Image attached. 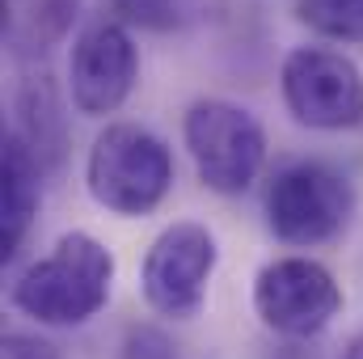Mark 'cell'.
<instances>
[{
    "instance_id": "1",
    "label": "cell",
    "mask_w": 363,
    "mask_h": 359,
    "mask_svg": "<svg viewBox=\"0 0 363 359\" xmlns=\"http://www.w3.org/2000/svg\"><path fill=\"white\" fill-rule=\"evenodd\" d=\"M114 254L81 228L64 233L47 258L30 263L13 283V309L38 326H85L110 300Z\"/></svg>"
},
{
    "instance_id": "2",
    "label": "cell",
    "mask_w": 363,
    "mask_h": 359,
    "mask_svg": "<svg viewBox=\"0 0 363 359\" xmlns=\"http://www.w3.org/2000/svg\"><path fill=\"white\" fill-rule=\"evenodd\" d=\"M93 203L114 216H148L174 186V157L165 140L135 123H110L85 161Z\"/></svg>"
},
{
    "instance_id": "3",
    "label": "cell",
    "mask_w": 363,
    "mask_h": 359,
    "mask_svg": "<svg viewBox=\"0 0 363 359\" xmlns=\"http://www.w3.org/2000/svg\"><path fill=\"white\" fill-rule=\"evenodd\" d=\"M182 136H186L190 161H194L203 186L216 190V194H241V190H250L258 182V174H262L267 131L237 101H224V97L194 101L186 110Z\"/></svg>"
},
{
    "instance_id": "4",
    "label": "cell",
    "mask_w": 363,
    "mask_h": 359,
    "mask_svg": "<svg viewBox=\"0 0 363 359\" xmlns=\"http://www.w3.org/2000/svg\"><path fill=\"white\" fill-rule=\"evenodd\" d=\"M355 211L351 178L325 161H287L267 186L271 233L287 245H321L347 228Z\"/></svg>"
},
{
    "instance_id": "5",
    "label": "cell",
    "mask_w": 363,
    "mask_h": 359,
    "mask_svg": "<svg viewBox=\"0 0 363 359\" xmlns=\"http://www.w3.org/2000/svg\"><path fill=\"white\" fill-rule=\"evenodd\" d=\"M283 101L300 127L347 131L363 123V72L359 64L330 47H296L279 72Z\"/></svg>"
},
{
    "instance_id": "6",
    "label": "cell",
    "mask_w": 363,
    "mask_h": 359,
    "mask_svg": "<svg viewBox=\"0 0 363 359\" xmlns=\"http://www.w3.org/2000/svg\"><path fill=\"white\" fill-rule=\"evenodd\" d=\"M342 309V287L313 258H274L254 279V313L283 338L321 334Z\"/></svg>"
},
{
    "instance_id": "7",
    "label": "cell",
    "mask_w": 363,
    "mask_h": 359,
    "mask_svg": "<svg viewBox=\"0 0 363 359\" xmlns=\"http://www.w3.org/2000/svg\"><path fill=\"white\" fill-rule=\"evenodd\" d=\"M216 263H220V250H216V237L207 224H199V220L169 224L152 241L144 270H140L144 300L165 317H194L203 309Z\"/></svg>"
},
{
    "instance_id": "8",
    "label": "cell",
    "mask_w": 363,
    "mask_h": 359,
    "mask_svg": "<svg viewBox=\"0 0 363 359\" xmlns=\"http://www.w3.org/2000/svg\"><path fill=\"white\" fill-rule=\"evenodd\" d=\"M135 72H140V55H135L127 26L110 21V17L93 21L72 43V60H68L72 106L89 118L114 114L135 89Z\"/></svg>"
},
{
    "instance_id": "9",
    "label": "cell",
    "mask_w": 363,
    "mask_h": 359,
    "mask_svg": "<svg viewBox=\"0 0 363 359\" xmlns=\"http://www.w3.org/2000/svg\"><path fill=\"white\" fill-rule=\"evenodd\" d=\"M4 186H0V254L4 263L21 250L34 216H38V199H43V165H38V153L17 136L9 131L4 136Z\"/></svg>"
},
{
    "instance_id": "10",
    "label": "cell",
    "mask_w": 363,
    "mask_h": 359,
    "mask_svg": "<svg viewBox=\"0 0 363 359\" xmlns=\"http://www.w3.org/2000/svg\"><path fill=\"white\" fill-rule=\"evenodd\" d=\"M296 17L334 43H363V0H296Z\"/></svg>"
},
{
    "instance_id": "11",
    "label": "cell",
    "mask_w": 363,
    "mask_h": 359,
    "mask_svg": "<svg viewBox=\"0 0 363 359\" xmlns=\"http://www.w3.org/2000/svg\"><path fill=\"white\" fill-rule=\"evenodd\" d=\"M81 13V0H34L26 13V34L30 43H60Z\"/></svg>"
},
{
    "instance_id": "12",
    "label": "cell",
    "mask_w": 363,
    "mask_h": 359,
    "mask_svg": "<svg viewBox=\"0 0 363 359\" xmlns=\"http://www.w3.org/2000/svg\"><path fill=\"white\" fill-rule=\"evenodd\" d=\"M118 359H174V343L157 326H131Z\"/></svg>"
},
{
    "instance_id": "13",
    "label": "cell",
    "mask_w": 363,
    "mask_h": 359,
    "mask_svg": "<svg viewBox=\"0 0 363 359\" xmlns=\"http://www.w3.org/2000/svg\"><path fill=\"white\" fill-rule=\"evenodd\" d=\"M114 9L135 26H152V30L174 26V0H114Z\"/></svg>"
},
{
    "instance_id": "14",
    "label": "cell",
    "mask_w": 363,
    "mask_h": 359,
    "mask_svg": "<svg viewBox=\"0 0 363 359\" xmlns=\"http://www.w3.org/2000/svg\"><path fill=\"white\" fill-rule=\"evenodd\" d=\"M0 359H64V355L47 338H38V334H4Z\"/></svg>"
},
{
    "instance_id": "15",
    "label": "cell",
    "mask_w": 363,
    "mask_h": 359,
    "mask_svg": "<svg viewBox=\"0 0 363 359\" xmlns=\"http://www.w3.org/2000/svg\"><path fill=\"white\" fill-rule=\"evenodd\" d=\"M338 359H363V334H355V338L347 343V351H342Z\"/></svg>"
}]
</instances>
